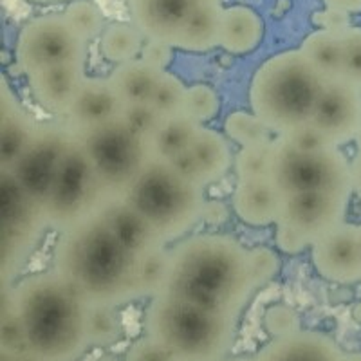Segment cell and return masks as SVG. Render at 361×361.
Returning a JSON list of instances; mask_svg holds the SVG:
<instances>
[{
	"instance_id": "1",
	"label": "cell",
	"mask_w": 361,
	"mask_h": 361,
	"mask_svg": "<svg viewBox=\"0 0 361 361\" xmlns=\"http://www.w3.org/2000/svg\"><path fill=\"white\" fill-rule=\"evenodd\" d=\"M255 289L250 250L230 235L199 233L170 250L169 276L161 295L237 320Z\"/></svg>"
},
{
	"instance_id": "2",
	"label": "cell",
	"mask_w": 361,
	"mask_h": 361,
	"mask_svg": "<svg viewBox=\"0 0 361 361\" xmlns=\"http://www.w3.org/2000/svg\"><path fill=\"white\" fill-rule=\"evenodd\" d=\"M35 361H78L89 343V304L56 271L24 276L4 289Z\"/></svg>"
},
{
	"instance_id": "3",
	"label": "cell",
	"mask_w": 361,
	"mask_h": 361,
	"mask_svg": "<svg viewBox=\"0 0 361 361\" xmlns=\"http://www.w3.org/2000/svg\"><path fill=\"white\" fill-rule=\"evenodd\" d=\"M53 269L89 305H119L135 300L134 257L99 214L62 231L53 250Z\"/></svg>"
},
{
	"instance_id": "4",
	"label": "cell",
	"mask_w": 361,
	"mask_h": 361,
	"mask_svg": "<svg viewBox=\"0 0 361 361\" xmlns=\"http://www.w3.org/2000/svg\"><path fill=\"white\" fill-rule=\"evenodd\" d=\"M325 80L300 49L267 58L250 83L251 112L275 137L311 123Z\"/></svg>"
},
{
	"instance_id": "5",
	"label": "cell",
	"mask_w": 361,
	"mask_h": 361,
	"mask_svg": "<svg viewBox=\"0 0 361 361\" xmlns=\"http://www.w3.org/2000/svg\"><path fill=\"white\" fill-rule=\"evenodd\" d=\"M143 329L179 361H222L233 349L237 320L186 300L157 295L148 300Z\"/></svg>"
},
{
	"instance_id": "6",
	"label": "cell",
	"mask_w": 361,
	"mask_h": 361,
	"mask_svg": "<svg viewBox=\"0 0 361 361\" xmlns=\"http://www.w3.org/2000/svg\"><path fill=\"white\" fill-rule=\"evenodd\" d=\"M127 201L166 246L204 217V188L164 161H147Z\"/></svg>"
},
{
	"instance_id": "7",
	"label": "cell",
	"mask_w": 361,
	"mask_h": 361,
	"mask_svg": "<svg viewBox=\"0 0 361 361\" xmlns=\"http://www.w3.org/2000/svg\"><path fill=\"white\" fill-rule=\"evenodd\" d=\"M269 179L283 193L329 192L350 197L353 172L350 161L338 147L320 152H302L288 145L282 137L273 141Z\"/></svg>"
},
{
	"instance_id": "8",
	"label": "cell",
	"mask_w": 361,
	"mask_h": 361,
	"mask_svg": "<svg viewBox=\"0 0 361 361\" xmlns=\"http://www.w3.org/2000/svg\"><path fill=\"white\" fill-rule=\"evenodd\" d=\"M76 135L98 177L105 201L127 199L128 190L148 161L145 141L119 118Z\"/></svg>"
},
{
	"instance_id": "9",
	"label": "cell",
	"mask_w": 361,
	"mask_h": 361,
	"mask_svg": "<svg viewBox=\"0 0 361 361\" xmlns=\"http://www.w3.org/2000/svg\"><path fill=\"white\" fill-rule=\"evenodd\" d=\"M105 195L80 137L73 132L44 206L47 228L58 233L99 214Z\"/></svg>"
},
{
	"instance_id": "10",
	"label": "cell",
	"mask_w": 361,
	"mask_h": 361,
	"mask_svg": "<svg viewBox=\"0 0 361 361\" xmlns=\"http://www.w3.org/2000/svg\"><path fill=\"white\" fill-rule=\"evenodd\" d=\"M0 273L2 291L13 288V279L47 228L44 212L25 195L11 172H0Z\"/></svg>"
},
{
	"instance_id": "11",
	"label": "cell",
	"mask_w": 361,
	"mask_h": 361,
	"mask_svg": "<svg viewBox=\"0 0 361 361\" xmlns=\"http://www.w3.org/2000/svg\"><path fill=\"white\" fill-rule=\"evenodd\" d=\"M350 197L329 192H304L283 195L276 244L286 253H300L343 224Z\"/></svg>"
},
{
	"instance_id": "12",
	"label": "cell",
	"mask_w": 361,
	"mask_h": 361,
	"mask_svg": "<svg viewBox=\"0 0 361 361\" xmlns=\"http://www.w3.org/2000/svg\"><path fill=\"white\" fill-rule=\"evenodd\" d=\"M87 45L67 24L63 13H47L29 20L18 33L15 60L25 76L63 63L87 62Z\"/></svg>"
},
{
	"instance_id": "13",
	"label": "cell",
	"mask_w": 361,
	"mask_h": 361,
	"mask_svg": "<svg viewBox=\"0 0 361 361\" xmlns=\"http://www.w3.org/2000/svg\"><path fill=\"white\" fill-rule=\"evenodd\" d=\"M73 137V130L58 121H47L38 125L33 141L27 147L17 164L8 172L13 173L20 188L38 208L44 212V206L53 188L63 152Z\"/></svg>"
},
{
	"instance_id": "14",
	"label": "cell",
	"mask_w": 361,
	"mask_h": 361,
	"mask_svg": "<svg viewBox=\"0 0 361 361\" xmlns=\"http://www.w3.org/2000/svg\"><path fill=\"white\" fill-rule=\"evenodd\" d=\"M311 123L333 147L356 141L361 130V90L341 78L325 82Z\"/></svg>"
},
{
	"instance_id": "15",
	"label": "cell",
	"mask_w": 361,
	"mask_h": 361,
	"mask_svg": "<svg viewBox=\"0 0 361 361\" xmlns=\"http://www.w3.org/2000/svg\"><path fill=\"white\" fill-rule=\"evenodd\" d=\"M316 271L329 282L354 283L361 280L357 226L343 222L312 246Z\"/></svg>"
},
{
	"instance_id": "16",
	"label": "cell",
	"mask_w": 361,
	"mask_h": 361,
	"mask_svg": "<svg viewBox=\"0 0 361 361\" xmlns=\"http://www.w3.org/2000/svg\"><path fill=\"white\" fill-rule=\"evenodd\" d=\"M231 163L235 161L226 137L208 127L199 130L186 152L170 161L177 172L201 185L202 188L221 180L231 169Z\"/></svg>"
},
{
	"instance_id": "17",
	"label": "cell",
	"mask_w": 361,
	"mask_h": 361,
	"mask_svg": "<svg viewBox=\"0 0 361 361\" xmlns=\"http://www.w3.org/2000/svg\"><path fill=\"white\" fill-rule=\"evenodd\" d=\"M121 111L123 103L116 94L111 80L87 76L74 98L73 107L67 112L66 125L74 134H82L99 125L111 123L121 116Z\"/></svg>"
},
{
	"instance_id": "18",
	"label": "cell",
	"mask_w": 361,
	"mask_h": 361,
	"mask_svg": "<svg viewBox=\"0 0 361 361\" xmlns=\"http://www.w3.org/2000/svg\"><path fill=\"white\" fill-rule=\"evenodd\" d=\"M199 0H128L130 22L147 40H159L173 47L177 35Z\"/></svg>"
},
{
	"instance_id": "19",
	"label": "cell",
	"mask_w": 361,
	"mask_h": 361,
	"mask_svg": "<svg viewBox=\"0 0 361 361\" xmlns=\"http://www.w3.org/2000/svg\"><path fill=\"white\" fill-rule=\"evenodd\" d=\"M85 78V62H74L31 74L27 83L35 102L45 112L66 118Z\"/></svg>"
},
{
	"instance_id": "20",
	"label": "cell",
	"mask_w": 361,
	"mask_h": 361,
	"mask_svg": "<svg viewBox=\"0 0 361 361\" xmlns=\"http://www.w3.org/2000/svg\"><path fill=\"white\" fill-rule=\"evenodd\" d=\"M38 125L2 80L0 90V172L11 170L33 141Z\"/></svg>"
},
{
	"instance_id": "21",
	"label": "cell",
	"mask_w": 361,
	"mask_h": 361,
	"mask_svg": "<svg viewBox=\"0 0 361 361\" xmlns=\"http://www.w3.org/2000/svg\"><path fill=\"white\" fill-rule=\"evenodd\" d=\"M343 354L329 334L298 329L286 336L273 338L257 357L259 361H343Z\"/></svg>"
},
{
	"instance_id": "22",
	"label": "cell",
	"mask_w": 361,
	"mask_h": 361,
	"mask_svg": "<svg viewBox=\"0 0 361 361\" xmlns=\"http://www.w3.org/2000/svg\"><path fill=\"white\" fill-rule=\"evenodd\" d=\"M283 193L269 177L237 180L233 190V209L250 226H269L279 221Z\"/></svg>"
},
{
	"instance_id": "23",
	"label": "cell",
	"mask_w": 361,
	"mask_h": 361,
	"mask_svg": "<svg viewBox=\"0 0 361 361\" xmlns=\"http://www.w3.org/2000/svg\"><path fill=\"white\" fill-rule=\"evenodd\" d=\"M99 215L105 219L112 233L123 244L132 257H140L154 247L166 246L156 235V231L147 224L143 217L130 206L127 199L105 201L99 209Z\"/></svg>"
},
{
	"instance_id": "24",
	"label": "cell",
	"mask_w": 361,
	"mask_h": 361,
	"mask_svg": "<svg viewBox=\"0 0 361 361\" xmlns=\"http://www.w3.org/2000/svg\"><path fill=\"white\" fill-rule=\"evenodd\" d=\"M264 38V20L250 6H230L222 9L219 47L231 54H247Z\"/></svg>"
},
{
	"instance_id": "25",
	"label": "cell",
	"mask_w": 361,
	"mask_h": 361,
	"mask_svg": "<svg viewBox=\"0 0 361 361\" xmlns=\"http://www.w3.org/2000/svg\"><path fill=\"white\" fill-rule=\"evenodd\" d=\"M204 125H199L186 114H176L170 118H163L156 130L145 140L148 159L170 161L176 159L183 152H186L193 143L195 135Z\"/></svg>"
},
{
	"instance_id": "26",
	"label": "cell",
	"mask_w": 361,
	"mask_h": 361,
	"mask_svg": "<svg viewBox=\"0 0 361 361\" xmlns=\"http://www.w3.org/2000/svg\"><path fill=\"white\" fill-rule=\"evenodd\" d=\"M221 0H199L197 8L193 9L180 33L177 35L173 49L204 53V51L219 47V33H221L222 17Z\"/></svg>"
},
{
	"instance_id": "27",
	"label": "cell",
	"mask_w": 361,
	"mask_h": 361,
	"mask_svg": "<svg viewBox=\"0 0 361 361\" xmlns=\"http://www.w3.org/2000/svg\"><path fill=\"white\" fill-rule=\"evenodd\" d=\"M163 71L154 69L141 58L116 66L109 80L123 105L148 103Z\"/></svg>"
},
{
	"instance_id": "28",
	"label": "cell",
	"mask_w": 361,
	"mask_h": 361,
	"mask_svg": "<svg viewBox=\"0 0 361 361\" xmlns=\"http://www.w3.org/2000/svg\"><path fill=\"white\" fill-rule=\"evenodd\" d=\"M147 38L132 22H112L99 35L98 47L107 62L121 66L141 56Z\"/></svg>"
},
{
	"instance_id": "29",
	"label": "cell",
	"mask_w": 361,
	"mask_h": 361,
	"mask_svg": "<svg viewBox=\"0 0 361 361\" xmlns=\"http://www.w3.org/2000/svg\"><path fill=\"white\" fill-rule=\"evenodd\" d=\"M300 51L325 82L341 76V37L325 29H316L302 42Z\"/></svg>"
},
{
	"instance_id": "30",
	"label": "cell",
	"mask_w": 361,
	"mask_h": 361,
	"mask_svg": "<svg viewBox=\"0 0 361 361\" xmlns=\"http://www.w3.org/2000/svg\"><path fill=\"white\" fill-rule=\"evenodd\" d=\"M170 250L154 247L134 259V293L137 298H154L161 295L169 276Z\"/></svg>"
},
{
	"instance_id": "31",
	"label": "cell",
	"mask_w": 361,
	"mask_h": 361,
	"mask_svg": "<svg viewBox=\"0 0 361 361\" xmlns=\"http://www.w3.org/2000/svg\"><path fill=\"white\" fill-rule=\"evenodd\" d=\"M224 132L231 141L240 145V148L259 147L273 141V132L266 127L262 119L255 112L235 111L228 114L224 121Z\"/></svg>"
},
{
	"instance_id": "32",
	"label": "cell",
	"mask_w": 361,
	"mask_h": 361,
	"mask_svg": "<svg viewBox=\"0 0 361 361\" xmlns=\"http://www.w3.org/2000/svg\"><path fill=\"white\" fill-rule=\"evenodd\" d=\"M63 17L85 44L99 38L105 29V17L92 0H74L63 9Z\"/></svg>"
},
{
	"instance_id": "33",
	"label": "cell",
	"mask_w": 361,
	"mask_h": 361,
	"mask_svg": "<svg viewBox=\"0 0 361 361\" xmlns=\"http://www.w3.org/2000/svg\"><path fill=\"white\" fill-rule=\"evenodd\" d=\"M89 343L90 347H111L123 334V325L116 307L89 305Z\"/></svg>"
},
{
	"instance_id": "34",
	"label": "cell",
	"mask_w": 361,
	"mask_h": 361,
	"mask_svg": "<svg viewBox=\"0 0 361 361\" xmlns=\"http://www.w3.org/2000/svg\"><path fill=\"white\" fill-rule=\"evenodd\" d=\"M188 87L180 82L179 76L173 73L164 71L161 74L159 82L150 96V105L161 118H170V116L183 114V105H185V96Z\"/></svg>"
},
{
	"instance_id": "35",
	"label": "cell",
	"mask_w": 361,
	"mask_h": 361,
	"mask_svg": "<svg viewBox=\"0 0 361 361\" xmlns=\"http://www.w3.org/2000/svg\"><path fill=\"white\" fill-rule=\"evenodd\" d=\"M219 107H221V98L214 87L197 83L186 89L183 114L197 121L199 125L212 121L219 114Z\"/></svg>"
},
{
	"instance_id": "36",
	"label": "cell",
	"mask_w": 361,
	"mask_h": 361,
	"mask_svg": "<svg viewBox=\"0 0 361 361\" xmlns=\"http://www.w3.org/2000/svg\"><path fill=\"white\" fill-rule=\"evenodd\" d=\"M273 141H269V143L266 145H259V147H247L238 150V154L235 156L237 180L269 177L271 156H273Z\"/></svg>"
},
{
	"instance_id": "37",
	"label": "cell",
	"mask_w": 361,
	"mask_h": 361,
	"mask_svg": "<svg viewBox=\"0 0 361 361\" xmlns=\"http://www.w3.org/2000/svg\"><path fill=\"white\" fill-rule=\"evenodd\" d=\"M25 353L24 334L20 322L15 312L8 293H2V309H0V354Z\"/></svg>"
},
{
	"instance_id": "38",
	"label": "cell",
	"mask_w": 361,
	"mask_h": 361,
	"mask_svg": "<svg viewBox=\"0 0 361 361\" xmlns=\"http://www.w3.org/2000/svg\"><path fill=\"white\" fill-rule=\"evenodd\" d=\"M341 37V80L361 90V27L350 25Z\"/></svg>"
},
{
	"instance_id": "39",
	"label": "cell",
	"mask_w": 361,
	"mask_h": 361,
	"mask_svg": "<svg viewBox=\"0 0 361 361\" xmlns=\"http://www.w3.org/2000/svg\"><path fill=\"white\" fill-rule=\"evenodd\" d=\"M119 119L123 121L128 130L145 141L156 130L163 118L154 111L150 103H135V105H123Z\"/></svg>"
},
{
	"instance_id": "40",
	"label": "cell",
	"mask_w": 361,
	"mask_h": 361,
	"mask_svg": "<svg viewBox=\"0 0 361 361\" xmlns=\"http://www.w3.org/2000/svg\"><path fill=\"white\" fill-rule=\"evenodd\" d=\"M264 327L273 338L286 336V334H291L302 329L296 311L286 304L273 305L267 309L264 314Z\"/></svg>"
},
{
	"instance_id": "41",
	"label": "cell",
	"mask_w": 361,
	"mask_h": 361,
	"mask_svg": "<svg viewBox=\"0 0 361 361\" xmlns=\"http://www.w3.org/2000/svg\"><path fill=\"white\" fill-rule=\"evenodd\" d=\"M279 137H282L286 143L291 145L296 150H302V152H320V150L333 147L325 140V135L312 123L302 125V127L295 128V130L288 132V134L279 135Z\"/></svg>"
},
{
	"instance_id": "42",
	"label": "cell",
	"mask_w": 361,
	"mask_h": 361,
	"mask_svg": "<svg viewBox=\"0 0 361 361\" xmlns=\"http://www.w3.org/2000/svg\"><path fill=\"white\" fill-rule=\"evenodd\" d=\"M123 361H179L159 341L143 334L134 341L125 353Z\"/></svg>"
},
{
	"instance_id": "43",
	"label": "cell",
	"mask_w": 361,
	"mask_h": 361,
	"mask_svg": "<svg viewBox=\"0 0 361 361\" xmlns=\"http://www.w3.org/2000/svg\"><path fill=\"white\" fill-rule=\"evenodd\" d=\"M250 259L257 288L269 282L279 273V257L267 247H253V250H250Z\"/></svg>"
},
{
	"instance_id": "44",
	"label": "cell",
	"mask_w": 361,
	"mask_h": 361,
	"mask_svg": "<svg viewBox=\"0 0 361 361\" xmlns=\"http://www.w3.org/2000/svg\"><path fill=\"white\" fill-rule=\"evenodd\" d=\"M173 56V47L170 44H164L159 40H147L143 47V53H141V60L147 62L148 66H152L157 71H166V67L170 66Z\"/></svg>"
},
{
	"instance_id": "45",
	"label": "cell",
	"mask_w": 361,
	"mask_h": 361,
	"mask_svg": "<svg viewBox=\"0 0 361 361\" xmlns=\"http://www.w3.org/2000/svg\"><path fill=\"white\" fill-rule=\"evenodd\" d=\"M316 22L320 25V29L331 31V33L341 35L350 27V20L347 13L333 11V9H325V11L316 15Z\"/></svg>"
},
{
	"instance_id": "46",
	"label": "cell",
	"mask_w": 361,
	"mask_h": 361,
	"mask_svg": "<svg viewBox=\"0 0 361 361\" xmlns=\"http://www.w3.org/2000/svg\"><path fill=\"white\" fill-rule=\"evenodd\" d=\"M324 4L327 9L347 13V15L361 13V0H324Z\"/></svg>"
},
{
	"instance_id": "47",
	"label": "cell",
	"mask_w": 361,
	"mask_h": 361,
	"mask_svg": "<svg viewBox=\"0 0 361 361\" xmlns=\"http://www.w3.org/2000/svg\"><path fill=\"white\" fill-rule=\"evenodd\" d=\"M350 172H353V190L361 199V152H357L356 157L350 161Z\"/></svg>"
},
{
	"instance_id": "48",
	"label": "cell",
	"mask_w": 361,
	"mask_h": 361,
	"mask_svg": "<svg viewBox=\"0 0 361 361\" xmlns=\"http://www.w3.org/2000/svg\"><path fill=\"white\" fill-rule=\"evenodd\" d=\"M0 361H35V360L31 356H27L25 353H22V354H8V356H6V354H0Z\"/></svg>"
},
{
	"instance_id": "49",
	"label": "cell",
	"mask_w": 361,
	"mask_h": 361,
	"mask_svg": "<svg viewBox=\"0 0 361 361\" xmlns=\"http://www.w3.org/2000/svg\"><path fill=\"white\" fill-rule=\"evenodd\" d=\"M222 361H259L257 356H228Z\"/></svg>"
},
{
	"instance_id": "50",
	"label": "cell",
	"mask_w": 361,
	"mask_h": 361,
	"mask_svg": "<svg viewBox=\"0 0 361 361\" xmlns=\"http://www.w3.org/2000/svg\"><path fill=\"white\" fill-rule=\"evenodd\" d=\"M343 361H361V353H345Z\"/></svg>"
},
{
	"instance_id": "51",
	"label": "cell",
	"mask_w": 361,
	"mask_h": 361,
	"mask_svg": "<svg viewBox=\"0 0 361 361\" xmlns=\"http://www.w3.org/2000/svg\"><path fill=\"white\" fill-rule=\"evenodd\" d=\"M31 2H38V4H54V2H63V0H31Z\"/></svg>"
},
{
	"instance_id": "52",
	"label": "cell",
	"mask_w": 361,
	"mask_h": 361,
	"mask_svg": "<svg viewBox=\"0 0 361 361\" xmlns=\"http://www.w3.org/2000/svg\"><path fill=\"white\" fill-rule=\"evenodd\" d=\"M356 145H357V152H361V130L356 137Z\"/></svg>"
},
{
	"instance_id": "53",
	"label": "cell",
	"mask_w": 361,
	"mask_h": 361,
	"mask_svg": "<svg viewBox=\"0 0 361 361\" xmlns=\"http://www.w3.org/2000/svg\"><path fill=\"white\" fill-rule=\"evenodd\" d=\"M357 238H360V259H361V226H357Z\"/></svg>"
}]
</instances>
